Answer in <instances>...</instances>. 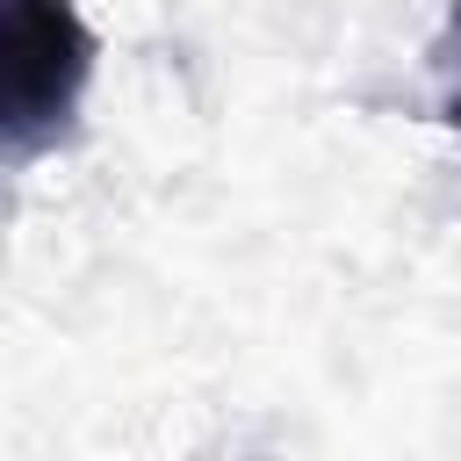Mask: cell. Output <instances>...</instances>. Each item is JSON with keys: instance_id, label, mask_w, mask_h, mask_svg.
Returning <instances> with one entry per match:
<instances>
[{"instance_id": "cell-1", "label": "cell", "mask_w": 461, "mask_h": 461, "mask_svg": "<svg viewBox=\"0 0 461 461\" xmlns=\"http://www.w3.org/2000/svg\"><path fill=\"white\" fill-rule=\"evenodd\" d=\"M94 79V29L72 0H0V166L50 151Z\"/></svg>"}, {"instance_id": "cell-2", "label": "cell", "mask_w": 461, "mask_h": 461, "mask_svg": "<svg viewBox=\"0 0 461 461\" xmlns=\"http://www.w3.org/2000/svg\"><path fill=\"white\" fill-rule=\"evenodd\" d=\"M447 36H454V65H461V0H454V22H447ZM447 122L461 130V79H454V94H447Z\"/></svg>"}]
</instances>
